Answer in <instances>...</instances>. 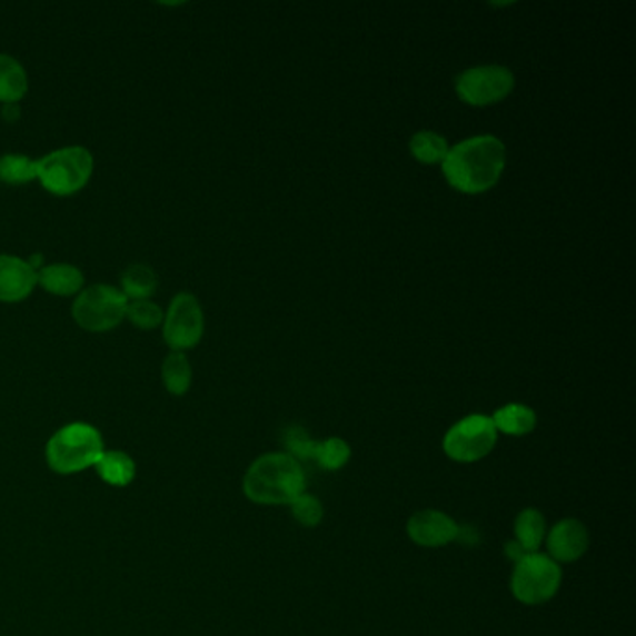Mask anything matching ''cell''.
<instances>
[{"mask_svg": "<svg viewBox=\"0 0 636 636\" xmlns=\"http://www.w3.org/2000/svg\"><path fill=\"white\" fill-rule=\"evenodd\" d=\"M506 167L503 140L491 135L463 140L448 151L443 170L457 191L480 195L497 186Z\"/></svg>", "mask_w": 636, "mask_h": 636, "instance_id": "cell-1", "label": "cell"}, {"mask_svg": "<svg viewBox=\"0 0 636 636\" xmlns=\"http://www.w3.org/2000/svg\"><path fill=\"white\" fill-rule=\"evenodd\" d=\"M307 476L289 454H266L250 465L244 478L245 497L260 506H289L305 493Z\"/></svg>", "mask_w": 636, "mask_h": 636, "instance_id": "cell-2", "label": "cell"}, {"mask_svg": "<svg viewBox=\"0 0 636 636\" xmlns=\"http://www.w3.org/2000/svg\"><path fill=\"white\" fill-rule=\"evenodd\" d=\"M103 437L92 424L71 423L47 443L46 457L57 475H76L96 467L103 456Z\"/></svg>", "mask_w": 636, "mask_h": 636, "instance_id": "cell-3", "label": "cell"}, {"mask_svg": "<svg viewBox=\"0 0 636 636\" xmlns=\"http://www.w3.org/2000/svg\"><path fill=\"white\" fill-rule=\"evenodd\" d=\"M93 156L85 146H64L38 159V181L57 197H70L87 186Z\"/></svg>", "mask_w": 636, "mask_h": 636, "instance_id": "cell-4", "label": "cell"}, {"mask_svg": "<svg viewBox=\"0 0 636 636\" xmlns=\"http://www.w3.org/2000/svg\"><path fill=\"white\" fill-rule=\"evenodd\" d=\"M562 567L550 556L528 553L515 564L511 573V594L523 605H544L558 594Z\"/></svg>", "mask_w": 636, "mask_h": 636, "instance_id": "cell-5", "label": "cell"}, {"mask_svg": "<svg viewBox=\"0 0 636 636\" xmlns=\"http://www.w3.org/2000/svg\"><path fill=\"white\" fill-rule=\"evenodd\" d=\"M128 297L122 289L109 284H93L82 289L71 307V314L77 325L88 332H107L126 318Z\"/></svg>", "mask_w": 636, "mask_h": 636, "instance_id": "cell-6", "label": "cell"}, {"mask_svg": "<svg viewBox=\"0 0 636 636\" xmlns=\"http://www.w3.org/2000/svg\"><path fill=\"white\" fill-rule=\"evenodd\" d=\"M497 437L498 431L491 417L470 415L448 429L443 448L451 461L476 463L491 454Z\"/></svg>", "mask_w": 636, "mask_h": 636, "instance_id": "cell-7", "label": "cell"}, {"mask_svg": "<svg viewBox=\"0 0 636 636\" xmlns=\"http://www.w3.org/2000/svg\"><path fill=\"white\" fill-rule=\"evenodd\" d=\"M203 335V312L197 297L181 291L173 297L162 319V338L172 351L198 346Z\"/></svg>", "mask_w": 636, "mask_h": 636, "instance_id": "cell-8", "label": "cell"}, {"mask_svg": "<svg viewBox=\"0 0 636 636\" xmlns=\"http://www.w3.org/2000/svg\"><path fill=\"white\" fill-rule=\"evenodd\" d=\"M514 85L511 71L503 66H481L465 71L457 79V93L465 103L486 107L508 98Z\"/></svg>", "mask_w": 636, "mask_h": 636, "instance_id": "cell-9", "label": "cell"}, {"mask_svg": "<svg viewBox=\"0 0 636 636\" xmlns=\"http://www.w3.org/2000/svg\"><path fill=\"white\" fill-rule=\"evenodd\" d=\"M407 536L426 549H439L459 536V525L439 509H423L407 520Z\"/></svg>", "mask_w": 636, "mask_h": 636, "instance_id": "cell-10", "label": "cell"}, {"mask_svg": "<svg viewBox=\"0 0 636 636\" xmlns=\"http://www.w3.org/2000/svg\"><path fill=\"white\" fill-rule=\"evenodd\" d=\"M590 547V534L577 519H564L556 523L547 536V549L556 564H573L580 560Z\"/></svg>", "mask_w": 636, "mask_h": 636, "instance_id": "cell-11", "label": "cell"}, {"mask_svg": "<svg viewBox=\"0 0 636 636\" xmlns=\"http://www.w3.org/2000/svg\"><path fill=\"white\" fill-rule=\"evenodd\" d=\"M38 286L36 269L19 256L0 255V302H21Z\"/></svg>", "mask_w": 636, "mask_h": 636, "instance_id": "cell-12", "label": "cell"}, {"mask_svg": "<svg viewBox=\"0 0 636 636\" xmlns=\"http://www.w3.org/2000/svg\"><path fill=\"white\" fill-rule=\"evenodd\" d=\"M38 286L52 296L70 297L81 294L85 286V275L81 269L71 264H49L36 271Z\"/></svg>", "mask_w": 636, "mask_h": 636, "instance_id": "cell-13", "label": "cell"}, {"mask_svg": "<svg viewBox=\"0 0 636 636\" xmlns=\"http://www.w3.org/2000/svg\"><path fill=\"white\" fill-rule=\"evenodd\" d=\"M29 92V76L18 58L0 52V101L19 103Z\"/></svg>", "mask_w": 636, "mask_h": 636, "instance_id": "cell-14", "label": "cell"}, {"mask_svg": "<svg viewBox=\"0 0 636 636\" xmlns=\"http://www.w3.org/2000/svg\"><path fill=\"white\" fill-rule=\"evenodd\" d=\"M98 475L105 484L115 487H126L137 476V465L126 451L105 450L103 456L96 463Z\"/></svg>", "mask_w": 636, "mask_h": 636, "instance_id": "cell-15", "label": "cell"}, {"mask_svg": "<svg viewBox=\"0 0 636 636\" xmlns=\"http://www.w3.org/2000/svg\"><path fill=\"white\" fill-rule=\"evenodd\" d=\"M547 538V519L536 508L523 509L515 519V541L527 550L538 553Z\"/></svg>", "mask_w": 636, "mask_h": 636, "instance_id": "cell-16", "label": "cell"}, {"mask_svg": "<svg viewBox=\"0 0 636 636\" xmlns=\"http://www.w3.org/2000/svg\"><path fill=\"white\" fill-rule=\"evenodd\" d=\"M491 420L497 431L514 435V437L533 434L536 424H538L536 413L527 405L520 404L504 405L493 415Z\"/></svg>", "mask_w": 636, "mask_h": 636, "instance_id": "cell-17", "label": "cell"}, {"mask_svg": "<svg viewBox=\"0 0 636 636\" xmlns=\"http://www.w3.org/2000/svg\"><path fill=\"white\" fill-rule=\"evenodd\" d=\"M162 385L172 396H183L191 388L192 368L183 351H172L161 366Z\"/></svg>", "mask_w": 636, "mask_h": 636, "instance_id": "cell-18", "label": "cell"}, {"mask_svg": "<svg viewBox=\"0 0 636 636\" xmlns=\"http://www.w3.org/2000/svg\"><path fill=\"white\" fill-rule=\"evenodd\" d=\"M159 286L157 272L146 264H133L122 272V294L128 301L135 299H151Z\"/></svg>", "mask_w": 636, "mask_h": 636, "instance_id": "cell-19", "label": "cell"}, {"mask_svg": "<svg viewBox=\"0 0 636 636\" xmlns=\"http://www.w3.org/2000/svg\"><path fill=\"white\" fill-rule=\"evenodd\" d=\"M32 180H38V159L19 153L0 156V181L8 186H24Z\"/></svg>", "mask_w": 636, "mask_h": 636, "instance_id": "cell-20", "label": "cell"}, {"mask_svg": "<svg viewBox=\"0 0 636 636\" xmlns=\"http://www.w3.org/2000/svg\"><path fill=\"white\" fill-rule=\"evenodd\" d=\"M349 457H351V448L346 440L340 439V437H330L324 443H316L312 459L318 463L321 469L332 473V470L344 469Z\"/></svg>", "mask_w": 636, "mask_h": 636, "instance_id": "cell-21", "label": "cell"}, {"mask_svg": "<svg viewBox=\"0 0 636 636\" xmlns=\"http://www.w3.org/2000/svg\"><path fill=\"white\" fill-rule=\"evenodd\" d=\"M411 151L418 161L426 162V165H437V162H445L450 148H448V142L439 135L431 133V131H423V133H417L413 137Z\"/></svg>", "mask_w": 636, "mask_h": 636, "instance_id": "cell-22", "label": "cell"}, {"mask_svg": "<svg viewBox=\"0 0 636 636\" xmlns=\"http://www.w3.org/2000/svg\"><path fill=\"white\" fill-rule=\"evenodd\" d=\"M126 318H128L131 324L137 325L139 329L151 330L162 325L165 312H162V308L159 307L157 302L151 301V299H135V301H128Z\"/></svg>", "mask_w": 636, "mask_h": 636, "instance_id": "cell-23", "label": "cell"}, {"mask_svg": "<svg viewBox=\"0 0 636 636\" xmlns=\"http://www.w3.org/2000/svg\"><path fill=\"white\" fill-rule=\"evenodd\" d=\"M289 506H291V514L301 523L302 527H318L324 519V504L319 503L318 497L308 495V493L299 495Z\"/></svg>", "mask_w": 636, "mask_h": 636, "instance_id": "cell-24", "label": "cell"}, {"mask_svg": "<svg viewBox=\"0 0 636 636\" xmlns=\"http://www.w3.org/2000/svg\"><path fill=\"white\" fill-rule=\"evenodd\" d=\"M284 443H286L289 456L296 457L297 461L299 459H312L316 440L310 439L307 429L297 428V426L289 428L286 431V437H284Z\"/></svg>", "mask_w": 636, "mask_h": 636, "instance_id": "cell-25", "label": "cell"}, {"mask_svg": "<svg viewBox=\"0 0 636 636\" xmlns=\"http://www.w3.org/2000/svg\"><path fill=\"white\" fill-rule=\"evenodd\" d=\"M506 555H508L509 558H511V560L517 564V562H519L520 558H525L528 553L527 550L523 549V547H520V545L517 544V541L514 539V541H509V544L506 545Z\"/></svg>", "mask_w": 636, "mask_h": 636, "instance_id": "cell-26", "label": "cell"}, {"mask_svg": "<svg viewBox=\"0 0 636 636\" xmlns=\"http://www.w3.org/2000/svg\"><path fill=\"white\" fill-rule=\"evenodd\" d=\"M2 115H4V118H7V120H10V122H13V120H18L19 118L18 103L4 105V109H2Z\"/></svg>", "mask_w": 636, "mask_h": 636, "instance_id": "cell-27", "label": "cell"}]
</instances>
